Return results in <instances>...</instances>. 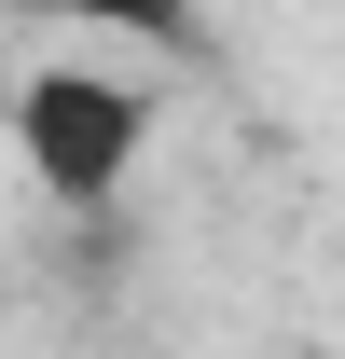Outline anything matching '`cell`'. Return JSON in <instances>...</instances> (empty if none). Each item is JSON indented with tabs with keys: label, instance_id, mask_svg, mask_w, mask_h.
Segmentation results:
<instances>
[{
	"label": "cell",
	"instance_id": "cell-1",
	"mask_svg": "<svg viewBox=\"0 0 345 359\" xmlns=\"http://www.w3.org/2000/svg\"><path fill=\"white\" fill-rule=\"evenodd\" d=\"M14 152L55 208H111L152 152V97L111 69H42V83H14Z\"/></svg>",
	"mask_w": 345,
	"mask_h": 359
},
{
	"label": "cell",
	"instance_id": "cell-2",
	"mask_svg": "<svg viewBox=\"0 0 345 359\" xmlns=\"http://www.w3.org/2000/svg\"><path fill=\"white\" fill-rule=\"evenodd\" d=\"M42 14H83V28H125V42H194V0H42Z\"/></svg>",
	"mask_w": 345,
	"mask_h": 359
}]
</instances>
